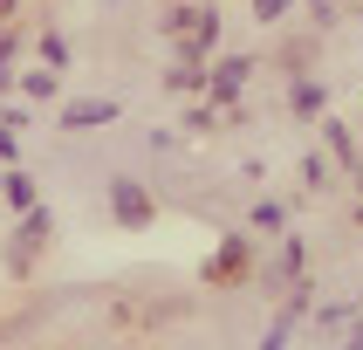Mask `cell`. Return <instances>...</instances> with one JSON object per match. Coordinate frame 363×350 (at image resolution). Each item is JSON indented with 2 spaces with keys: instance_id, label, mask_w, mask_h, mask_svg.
<instances>
[{
  "instance_id": "6da1fadb",
  "label": "cell",
  "mask_w": 363,
  "mask_h": 350,
  "mask_svg": "<svg viewBox=\"0 0 363 350\" xmlns=\"http://www.w3.org/2000/svg\"><path fill=\"white\" fill-rule=\"evenodd\" d=\"M48 234H55V213H48V206H28V213H21V234L7 241V268H14V275H28V268L41 261Z\"/></svg>"
},
{
  "instance_id": "7a4b0ae2",
  "label": "cell",
  "mask_w": 363,
  "mask_h": 350,
  "mask_svg": "<svg viewBox=\"0 0 363 350\" xmlns=\"http://www.w3.org/2000/svg\"><path fill=\"white\" fill-rule=\"evenodd\" d=\"M110 213H117V226L144 234V226L158 220V199H151V185H138V179H110Z\"/></svg>"
},
{
  "instance_id": "e0dca14e",
  "label": "cell",
  "mask_w": 363,
  "mask_h": 350,
  "mask_svg": "<svg viewBox=\"0 0 363 350\" xmlns=\"http://www.w3.org/2000/svg\"><path fill=\"white\" fill-rule=\"evenodd\" d=\"M14 151H21V144H14V131H7V124H0V165L14 158Z\"/></svg>"
},
{
  "instance_id": "5b68a950",
  "label": "cell",
  "mask_w": 363,
  "mask_h": 350,
  "mask_svg": "<svg viewBox=\"0 0 363 350\" xmlns=\"http://www.w3.org/2000/svg\"><path fill=\"white\" fill-rule=\"evenodd\" d=\"M117 117H123V103H110V97H69L62 103V131H103Z\"/></svg>"
},
{
  "instance_id": "9c48e42d",
  "label": "cell",
  "mask_w": 363,
  "mask_h": 350,
  "mask_svg": "<svg viewBox=\"0 0 363 350\" xmlns=\"http://www.w3.org/2000/svg\"><path fill=\"white\" fill-rule=\"evenodd\" d=\"M35 55H41V69H69V62H76V55H69V41H62L55 28L41 35V48H35Z\"/></svg>"
},
{
  "instance_id": "3957f363",
  "label": "cell",
  "mask_w": 363,
  "mask_h": 350,
  "mask_svg": "<svg viewBox=\"0 0 363 350\" xmlns=\"http://www.w3.org/2000/svg\"><path fill=\"white\" fill-rule=\"evenodd\" d=\"M247 275H254V254H247L240 234H226V241L206 254V282H213V288H240Z\"/></svg>"
},
{
  "instance_id": "9a60e30c",
  "label": "cell",
  "mask_w": 363,
  "mask_h": 350,
  "mask_svg": "<svg viewBox=\"0 0 363 350\" xmlns=\"http://www.w3.org/2000/svg\"><path fill=\"white\" fill-rule=\"evenodd\" d=\"M302 179L308 185H329V158H323V151H308V158H302Z\"/></svg>"
},
{
  "instance_id": "5bb4252c",
  "label": "cell",
  "mask_w": 363,
  "mask_h": 350,
  "mask_svg": "<svg viewBox=\"0 0 363 350\" xmlns=\"http://www.w3.org/2000/svg\"><path fill=\"white\" fill-rule=\"evenodd\" d=\"M302 261H308V247H302V234L281 247V275H302Z\"/></svg>"
},
{
  "instance_id": "ffe728a7",
  "label": "cell",
  "mask_w": 363,
  "mask_h": 350,
  "mask_svg": "<svg viewBox=\"0 0 363 350\" xmlns=\"http://www.w3.org/2000/svg\"><path fill=\"white\" fill-rule=\"evenodd\" d=\"M0 185H7V172H0Z\"/></svg>"
},
{
  "instance_id": "277c9868",
  "label": "cell",
  "mask_w": 363,
  "mask_h": 350,
  "mask_svg": "<svg viewBox=\"0 0 363 350\" xmlns=\"http://www.w3.org/2000/svg\"><path fill=\"white\" fill-rule=\"evenodd\" d=\"M164 28H172V35H185V41H199V48H213V41H220V14H213V0H185V7H172V14H164Z\"/></svg>"
},
{
  "instance_id": "8fae6325",
  "label": "cell",
  "mask_w": 363,
  "mask_h": 350,
  "mask_svg": "<svg viewBox=\"0 0 363 350\" xmlns=\"http://www.w3.org/2000/svg\"><path fill=\"white\" fill-rule=\"evenodd\" d=\"M247 220L261 226V234H281V226H288V206H274V199H261V206H254V213H247Z\"/></svg>"
},
{
  "instance_id": "8992f818",
  "label": "cell",
  "mask_w": 363,
  "mask_h": 350,
  "mask_svg": "<svg viewBox=\"0 0 363 350\" xmlns=\"http://www.w3.org/2000/svg\"><path fill=\"white\" fill-rule=\"evenodd\" d=\"M247 76H254V62H247V55H226L220 69H213V110H226V117H240V110H233V97L247 89Z\"/></svg>"
},
{
  "instance_id": "7c38bea8",
  "label": "cell",
  "mask_w": 363,
  "mask_h": 350,
  "mask_svg": "<svg viewBox=\"0 0 363 350\" xmlns=\"http://www.w3.org/2000/svg\"><path fill=\"white\" fill-rule=\"evenodd\" d=\"M295 316H302V309L288 302L281 316H274V329H267V337H261V350H288V329H295Z\"/></svg>"
},
{
  "instance_id": "2e32d148",
  "label": "cell",
  "mask_w": 363,
  "mask_h": 350,
  "mask_svg": "<svg viewBox=\"0 0 363 350\" xmlns=\"http://www.w3.org/2000/svg\"><path fill=\"white\" fill-rule=\"evenodd\" d=\"M288 7H295V0H254V21H281Z\"/></svg>"
},
{
  "instance_id": "30bf717a",
  "label": "cell",
  "mask_w": 363,
  "mask_h": 350,
  "mask_svg": "<svg viewBox=\"0 0 363 350\" xmlns=\"http://www.w3.org/2000/svg\"><path fill=\"white\" fill-rule=\"evenodd\" d=\"M7 199H14V213H28V206H41V192L28 172H7Z\"/></svg>"
},
{
  "instance_id": "ba28073f",
  "label": "cell",
  "mask_w": 363,
  "mask_h": 350,
  "mask_svg": "<svg viewBox=\"0 0 363 350\" xmlns=\"http://www.w3.org/2000/svg\"><path fill=\"white\" fill-rule=\"evenodd\" d=\"M323 138H329V151H336V158L350 165V179H357V172H363V165H357V131H350V124H336V117H329V124H323Z\"/></svg>"
},
{
  "instance_id": "4fadbf2b",
  "label": "cell",
  "mask_w": 363,
  "mask_h": 350,
  "mask_svg": "<svg viewBox=\"0 0 363 350\" xmlns=\"http://www.w3.org/2000/svg\"><path fill=\"white\" fill-rule=\"evenodd\" d=\"M21 97H55V69H21Z\"/></svg>"
},
{
  "instance_id": "d6986e66",
  "label": "cell",
  "mask_w": 363,
  "mask_h": 350,
  "mask_svg": "<svg viewBox=\"0 0 363 350\" xmlns=\"http://www.w3.org/2000/svg\"><path fill=\"white\" fill-rule=\"evenodd\" d=\"M0 14H14V0H0Z\"/></svg>"
},
{
  "instance_id": "52a82bcc",
  "label": "cell",
  "mask_w": 363,
  "mask_h": 350,
  "mask_svg": "<svg viewBox=\"0 0 363 350\" xmlns=\"http://www.w3.org/2000/svg\"><path fill=\"white\" fill-rule=\"evenodd\" d=\"M288 103H295V117H323V82L315 76H288Z\"/></svg>"
},
{
  "instance_id": "ac0fdd59",
  "label": "cell",
  "mask_w": 363,
  "mask_h": 350,
  "mask_svg": "<svg viewBox=\"0 0 363 350\" xmlns=\"http://www.w3.org/2000/svg\"><path fill=\"white\" fill-rule=\"evenodd\" d=\"M343 350H363V329H357V337H350V344H343Z\"/></svg>"
}]
</instances>
